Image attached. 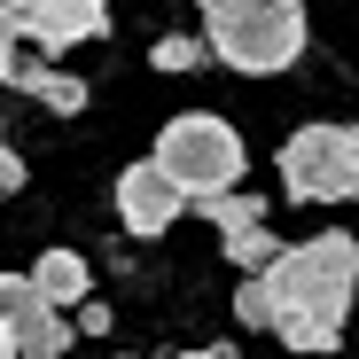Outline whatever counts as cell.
Here are the masks:
<instances>
[{
    "mask_svg": "<svg viewBox=\"0 0 359 359\" xmlns=\"http://www.w3.org/2000/svg\"><path fill=\"white\" fill-rule=\"evenodd\" d=\"M79 336H109V305H94V297H86V305H79V320H71Z\"/></svg>",
    "mask_w": 359,
    "mask_h": 359,
    "instance_id": "5bb4252c",
    "label": "cell"
},
{
    "mask_svg": "<svg viewBox=\"0 0 359 359\" xmlns=\"http://www.w3.org/2000/svg\"><path fill=\"white\" fill-rule=\"evenodd\" d=\"M289 203H351L359 196V126H297L281 141Z\"/></svg>",
    "mask_w": 359,
    "mask_h": 359,
    "instance_id": "277c9868",
    "label": "cell"
},
{
    "mask_svg": "<svg viewBox=\"0 0 359 359\" xmlns=\"http://www.w3.org/2000/svg\"><path fill=\"white\" fill-rule=\"evenodd\" d=\"M180 211H188V188H180L156 156L126 164V180H117V219H126V234H164Z\"/></svg>",
    "mask_w": 359,
    "mask_h": 359,
    "instance_id": "8992f818",
    "label": "cell"
},
{
    "mask_svg": "<svg viewBox=\"0 0 359 359\" xmlns=\"http://www.w3.org/2000/svg\"><path fill=\"white\" fill-rule=\"evenodd\" d=\"M0 359H16V336H8V328H0Z\"/></svg>",
    "mask_w": 359,
    "mask_h": 359,
    "instance_id": "d6986e66",
    "label": "cell"
},
{
    "mask_svg": "<svg viewBox=\"0 0 359 359\" xmlns=\"http://www.w3.org/2000/svg\"><path fill=\"white\" fill-rule=\"evenodd\" d=\"M8 86H24V94H39L47 109H86V79H71V71H47V63H16L8 71Z\"/></svg>",
    "mask_w": 359,
    "mask_h": 359,
    "instance_id": "9c48e42d",
    "label": "cell"
},
{
    "mask_svg": "<svg viewBox=\"0 0 359 359\" xmlns=\"http://www.w3.org/2000/svg\"><path fill=\"white\" fill-rule=\"evenodd\" d=\"M180 188H188V203L196 196H219V188H234L243 180V133L226 126V117H211V109H196V117H172V126L156 133V149H149Z\"/></svg>",
    "mask_w": 359,
    "mask_h": 359,
    "instance_id": "3957f363",
    "label": "cell"
},
{
    "mask_svg": "<svg viewBox=\"0 0 359 359\" xmlns=\"http://www.w3.org/2000/svg\"><path fill=\"white\" fill-rule=\"evenodd\" d=\"M8 71H16V47H8V39H0V86H8Z\"/></svg>",
    "mask_w": 359,
    "mask_h": 359,
    "instance_id": "ac0fdd59",
    "label": "cell"
},
{
    "mask_svg": "<svg viewBox=\"0 0 359 359\" xmlns=\"http://www.w3.org/2000/svg\"><path fill=\"white\" fill-rule=\"evenodd\" d=\"M188 211H203L219 234H234V226H266V203L258 196H243V188H219V196H196Z\"/></svg>",
    "mask_w": 359,
    "mask_h": 359,
    "instance_id": "30bf717a",
    "label": "cell"
},
{
    "mask_svg": "<svg viewBox=\"0 0 359 359\" xmlns=\"http://www.w3.org/2000/svg\"><path fill=\"white\" fill-rule=\"evenodd\" d=\"M226 258L243 266V273H266V266L281 258V243H273L266 226H234V234H226Z\"/></svg>",
    "mask_w": 359,
    "mask_h": 359,
    "instance_id": "8fae6325",
    "label": "cell"
},
{
    "mask_svg": "<svg viewBox=\"0 0 359 359\" xmlns=\"http://www.w3.org/2000/svg\"><path fill=\"white\" fill-rule=\"evenodd\" d=\"M203 47L243 79H273L305 55V0H203Z\"/></svg>",
    "mask_w": 359,
    "mask_h": 359,
    "instance_id": "7a4b0ae2",
    "label": "cell"
},
{
    "mask_svg": "<svg viewBox=\"0 0 359 359\" xmlns=\"http://www.w3.org/2000/svg\"><path fill=\"white\" fill-rule=\"evenodd\" d=\"M180 359H234L226 344H196V351H180Z\"/></svg>",
    "mask_w": 359,
    "mask_h": 359,
    "instance_id": "e0dca14e",
    "label": "cell"
},
{
    "mask_svg": "<svg viewBox=\"0 0 359 359\" xmlns=\"http://www.w3.org/2000/svg\"><path fill=\"white\" fill-rule=\"evenodd\" d=\"M117 359H126V351H117Z\"/></svg>",
    "mask_w": 359,
    "mask_h": 359,
    "instance_id": "ffe728a7",
    "label": "cell"
},
{
    "mask_svg": "<svg viewBox=\"0 0 359 359\" xmlns=\"http://www.w3.org/2000/svg\"><path fill=\"white\" fill-rule=\"evenodd\" d=\"M16 188H24V164H16V149H0V203H8Z\"/></svg>",
    "mask_w": 359,
    "mask_h": 359,
    "instance_id": "9a60e30c",
    "label": "cell"
},
{
    "mask_svg": "<svg viewBox=\"0 0 359 359\" xmlns=\"http://www.w3.org/2000/svg\"><path fill=\"white\" fill-rule=\"evenodd\" d=\"M234 320H243V328H273V289H266V273H243V289H234Z\"/></svg>",
    "mask_w": 359,
    "mask_h": 359,
    "instance_id": "7c38bea8",
    "label": "cell"
},
{
    "mask_svg": "<svg viewBox=\"0 0 359 359\" xmlns=\"http://www.w3.org/2000/svg\"><path fill=\"white\" fill-rule=\"evenodd\" d=\"M0 39H8V47L24 39V0H0Z\"/></svg>",
    "mask_w": 359,
    "mask_h": 359,
    "instance_id": "2e32d148",
    "label": "cell"
},
{
    "mask_svg": "<svg viewBox=\"0 0 359 359\" xmlns=\"http://www.w3.org/2000/svg\"><path fill=\"white\" fill-rule=\"evenodd\" d=\"M102 24H109V0H24V39L39 55H71L102 39Z\"/></svg>",
    "mask_w": 359,
    "mask_h": 359,
    "instance_id": "52a82bcc",
    "label": "cell"
},
{
    "mask_svg": "<svg viewBox=\"0 0 359 359\" xmlns=\"http://www.w3.org/2000/svg\"><path fill=\"white\" fill-rule=\"evenodd\" d=\"M0 328L16 336V359H71V344H79L63 305H47L32 273H0Z\"/></svg>",
    "mask_w": 359,
    "mask_h": 359,
    "instance_id": "5b68a950",
    "label": "cell"
},
{
    "mask_svg": "<svg viewBox=\"0 0 359 359\" xmlns=\"http://www.w3.org/2000/svg\"><path fill=\"white\" fill-rule=\"evenodd\" d=\"M203 55H211L203 39H188V32H172V39H156V47H149V63H156V71H196Z\"/></svg>",
    "mask_w": 359,
    "mask_h": 359,
    "instance_id": "4fadbf2b",
    "label": "cell"
},
{
    "mask_svg": "<svg viewBox=\"0 0 359 359\" xmlns=\"http://www.w3.org/2000/svg\"><path fill=\"white\" fill-rule=\"evenodd\" d=\"M266 289H273V336L289 351H336L351 297H359V243L313 234V243H297L266 266Z\"/></svg>",
    "mask_w": 359,
    "mask_h": 359,
    "instance_id": "6da1fadb",
    "label": "cell"
},
{
    "mask_svg": "<svg viewBox=\"0 0 359 359\" xmlns=\"http://www.w3.org/2000/svg\"><path fill=\"white\" fill-rule=\"evenodd\" d=\"M32 289L47 297V305H63V313H79L86 297H94V266H86L79 250H47V258L32 266Z\"/></svg>",
    "mask_w": 359,
    "mask_h": 359,
    "instance_id": "ba28073f",
    "label": "cell"
}]
</instances>
